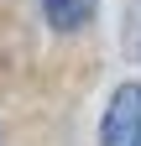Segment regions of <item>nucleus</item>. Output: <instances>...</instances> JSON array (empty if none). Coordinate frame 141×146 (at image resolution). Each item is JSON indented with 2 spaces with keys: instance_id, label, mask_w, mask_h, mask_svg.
<instances>
[{
  "instance_id": "f257e3e1",
  "label": "nucleus",
  "mask_w": 141,
  "mask_h": 146,
  "mask_svg": "<svg viewBox=\"0 0 141 146\" xmlns=\"http://www.w3.org/2000/svg\"><path fill=\"white\" fill-rule=\"evenodd\" d=\"M104 146H141V84H120L104 104Z\"/></svg>"
},
{
  "instance_id": "f03ea898",
  "label": "nucleus",
  "mask_w": 141,
  "mask_h": 146,
  "mask_svg": "<svg viewBox=\"0 0 141 146\" xmlns=\"http://www.w3.org/2000/svg\"><path fill=\"white\" fill-rule=\"evenodd\" d=\"M42 16L52 31H78L94 16V0H42Z\"/></svg>"
}]
</instances>
